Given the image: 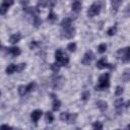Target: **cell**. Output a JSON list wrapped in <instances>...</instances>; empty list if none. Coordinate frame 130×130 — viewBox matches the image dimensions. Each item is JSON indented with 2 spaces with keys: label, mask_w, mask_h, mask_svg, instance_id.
Returning a JSON list of instances; mask_svg holds the SVG:
<instances>
[{
  "label": "cell",
  "mask_w": 130,
  "mask_h": 130,
  "mask_svg": "<svg viewBox=\"0 0 130 130\" xmlns=\"http://www.w3.org/2000/svg\"><path fill=\"white\" fill-rule=\"evenodd\" d=\"M67 49H68L70 52H74L75 49H76V44H75V43H70V44L67 46Z\"/></svg>",
  "instance_id": "cell-32"
},
{
  "label": "cell",
  "mask_w": 130,
  "mask_h": 130,
  "mask_svg": "<svg viewBox=\"0 0 130 130\" xmlns=\"http://www.w3.org/2000/svg\"><path fill=\"white\" fill-rule=\"evenodd\" d=\"M129 107H130V101H128L126 104V108H129Z\"/></svg>",
  "instance_id": "cell-38"
},
{
  "label": "cell",
  "mask_w": 130,
  "mask_h": 130,
  "mask_svg": "<svg viewBox=\"0 0 130 130\" xmlns=\"http://www.w3.org/2000/svg\"><path fill=\"white\" fill-rule=\"evenodd\" d=\"M45 119H46V122L47 123H52L54 121V116H53V114L51 112H48V113H46Z\"/></svg>",
  "instance_id": "cell-24"
},
{
  "label": "cell",
  "mask_w": 130,
  "mask_h": 130,
  "mask_svg": "<svg viewBox=\"0 0 130 130\" xmlns=\"http://www.w3.org/2000/svg\"><path fill=\"white\" fill-rule=\"evenodd\" d=\"M15 71H17V65H14V64H9L6 68V73L7 74H12L14 73Z\"/></svg>",
  "instance_id": "cell-16"
},
{
  "label": "cell",
  "mask_w": 130,
  "mask_h": 130,
  "mask_svg": "<svg viewBox=\"0 0 130 130\" xmlns=\"http://www.w3.org/2000/svg\"><path fill=\"white\" fill-rule=\"evenodd\" d=\"M93 58H94L93 53H92L91 51H87V52L83 55V58H82L81 62H82V64H83V65L87 66V65H89V64H90V62L93 60Z\"/></svg>",
  "instance_id": "cell-7"
},
{
  "label": "cell",
  "mask_w": 130,
  "mask_h": 130,
  "mask_svg": "<svg viewBox=\"0 0 130 130\" xmlns=\"http://www.w3.org/2000/svg\"><path fill=\"white\" fill-rule=\"evenodd\" d=\"M71 8H72V11L78 12V11H80V9H81V3H80L79 1H75V2L72 3Z\"/></svg>",
  "instance_id": "cell-19"
},
{
  "label": "cell",
  "mask_w": 130,
  "mask_h": 130,
  "mask_svg": "<svg viewBox=\"0 0 130 130\" xmlns=\"http://www.w3.org/2000/svg\"><path fill=\"white\" fill-rule=\"evenodd\" d=\"M96 68H99V69H104V68H110V69H113L114 66H113L112 64L108 63V62L106 61L105 58H102V59H100V60L96 62Z\"/></svg>",
  "instance_id": "cell-8"
},
{
  "label": "cell",
  "mask_w": 130,
  "mask_h": 130,
  "mask_svg": "<svg viewBox=\"0 0 130 130\" xmlns=\"http://www.w3.org/2000/svg\"><path fill=\"white\" fill-rule=\"evenodd\" d=\"M24 68H25V63H21V64L17 65V71H18V72L22 71Z\"/></svg>",
  "instance_id": "cell-36"
},
{
  "label": "cell",
  "mask_w": 130,
  "mask_h": 130,
  "mask_svg": "<svg viewBox=\"0 0 130 130\" xmlns=\"http://www.w3.org/2000/svg\"><path fill=\"white\" fill-rule=\"evenodd\" d=\"M69 25H71V18H69V17L63 18L62 21H61V26L66 27V26H69Z\"/></svg>",
  "instance_id": "cell-21"
},
{
  "label": "cell",
  "mask_w": 130,
  "mask_h": 130,
  "mask_svg": "<svg viewBox=\"0 0 130 130\" xmlns=\"http://www.w3.org/2000/svg\"><path fill=\"white\" fill-rule=\"evenodd\" d=\"M126 128H128V129H130V124H129V125H127V127H126Z\"/></svg>",
  "instance_id": "cell-39"
},
{
  "label": "cell",
  "mask_w": 130,
  "mask_h": 130,
  "mask_svg": "<svg viewBox=\"0 0 130 130\" xmlns=\"http://www.w3.org/2000/svg\"><path fill=\"white\" fill-rule=\"evenodd\" d=\"M55 59H56V61H57L60 65H63V66L67 65L68 62H69L68 56H67L66 54H64V53L62 52V50H60V49H58V50L55 52Z\"/></svg>",
  "instance_id": "cell-2"
},
{
  "label": "cell",
  "mask_w": 130,
  "mask_h": 130,
  "mask_svg": "<svg viewBox=\"0 0 130 130\" xmlns=\"http://www.w3.org/2000/svg\"><path fill=\"white\" fill-rule=\"evenodd\" d=\"M89 95H90L89 91H87V90H86V91H83V92H82V94H81V100L86 101V100H88Z\"/></svg>",
  "instance_id": "cell-33"
},
{
  "label": "cell",
  "mask_w": 130,
  "mask_h": 130,
  "mask_svg": "<svg viewBox=\"0 0 130 130\" xmlns=\"http://www.w3.org/2000/svg\"><path fill=\"white\" fill-rule=\"evenodd\" d=\"M42 114H43V112H42L41 110H35V111L31 113L30 118H31V120H32V122H34L35 124H37V122H38L39 119L41 118Z\"/></svg>",
  "instance_id": "cell-11"
},
{
  "label": "cell",
  "mask_w": 130,
  "mask_h": 130,
  "mask_svg": "<svg viewBox=\"0 0 130 130\" xmlns=\"http://www.w3.org/2000/svg\"><path fill=\"white\" fill-rule=\"evenodd\" d=\"M123 91H124V88L122 86H117L116 87V90H115V94L116 95H121L123 93Z\"/></svg>",
  "instance_id": "cell-31"
},
{
  "label": "cell",
  "mask_w": 130,
  "mask_h": 130,
  "mask_svg": "<svg viewBox=\"0 0 130 130\" xmlns=\"http://www.w3.org/2000/svg\"><path fill=\"white\" fill-rule=\"evenodd\" d=\"M92 128L93 129H103V125L100 122H94L92 124Z\"/></svg>",
  "instance_id": "cell-34"
},
{
  "label": "cell",
  "mask_w": 130,
  "mask_h": 130,
  "mask_svg": "<svg viewBox=\"0 0 130 130\" xmlns=\"http://www.w3.org/2000/svg\"><path fill=\"white\" fill-rule=\"evenodd\" d=\"M63 83H64V78L62 76H57L53 79V87L56 88V89L61 88Z\"/></svg>",
  "instance_id": "cell-10"
},
{
  "label": "cell",
  "mask_w": 130,
  "mask_h": 130,
  "mask_svg": "<svg viewBox=\"0 0 130 130\" xmlns=\"http://www.w3.org/2000/svg\"><path fill=\"white\" fill-rule=\"evenodd\" d=\"M117 56H118V58H120L123 62H128V61L130 60V47L120 49V50L117 52Z\"/></svg>",
  "instance_id": "cell-3"
},
{
  "label": "cell",
  "mask_w": 130,
  "mask_h": 130,
  "mask_svg": "<svg viewBox=\"0 0 130 130\" xmlns=\"http://www.w3.org/2000/svg\"><path fill=\"white\" fill-rule=\"evenodd\" d=\"M69 117H70V113H68V112H63L60 114V119L64 122H68Z\"/></svg>",
  "instance_id": "cell-22"
},
{
  "label": "cell",
  "mask_w": 130,
  "mask_h": 130,
  "mask_svg": "<svg viewBox=\"0 0 130 130\" xmlns=\"http://www.w3.org/2000/svg\"><path fill=\"white\" fill-rule=\"evenodd\" d=\"M35 86H36V83H35V82H30V83H28L27 85H19V86H18V93H19V95L22 96V95L26 94L27 92L34 90Z\"/></svg>",
  "instance_id": "cell-5"
},
{
  "label": "cell",
  "mask_w": 130,
  "mask_h": 130,
  "mask_svg": "<svg viewBox=\"0 0 130 130\" xmlns=\"http://www.w3.org/2000/svg\"><path fill=\"white\" fill-rule=\"evenodd\" d=\"M40 45V43L39 42H36V41H32L30 44H29V48L32 50V49H35V48H37L38 46Z\"/></svg>",
  "instance_id": "cell-35"
},
{
  "label": "cell",
  "mask_w": 130,
  "mask_h": 130,
  "mask_svg": "<svg viewBox=\"0 0 130 130\" xmlns=\"http://www.w3.org/2000/svg\"><path fill=\"white\" fill-rule=\"evenodd\" d=\"M20 38H21V36H20V34H14V35H12L10 38H9V42L11 43V44H16L17 42H19L20 41Z\"/></svg>",
  "instance_id": "cell-15"
},
{
  "label": "cell",
  "mask_w": 130,
  "mask_h": 130,
  "mask_svg": "<svg viewBox=\"0 0 130 130\" xmlns=\"http://www.w3.org/2000/svg\"><path fill=\"white\" fill-rule=\"evenodd\" d=\"M109 85H110V74L109 73H105V74L100 76L99 82H98V84L95 86V89L96 90H103V89L108 88Z\"/></svg>",
  "instance_id": "cell-1"
},
{
  "label": "cell",
  "mask_w": 130,
  "mask_h": 130,
  "mask_svg": "<svg viewBox=\"0 0 130 130\" xmlns=\"http://www.w3.org/2000/svg\"><path fill=\"white\" fill-rule=\"evenodd\" d=\"M122 107H123V100H122V99L116 100V101H115V108H116V110L118 111V113H121Z\"/></svg>",
  "instance_id": "cell-18"
},
{
  "label": "cell",
  "mask_w": 130,
  "mask_h": 130,
  "mask_svg": "<svg viewBox=\"0 0 130 130\" xmlns=\"http://www.w3.org/2000/svg\"><path fill=\"white\" fill-rule=\"evenodd\" d=\"M125 16L126 17H129L130 16V4L126 7V9H125Z\"/></svg>",
  "instance_id": "cell-37"
},
{
  "label": "cell",
  "mask_w": 130,
  "mask_h": 130,
  "mask_svg": "<svg viewBox=\"0 0 130 130\" xmlns=\"http://www.w3.org/2000/svg\"><path fill=\"white\" fill-rule=\"evenodd\" d=\"M100 11H101V4L99 2H94L89 6V8L87 10V15L89 17H93L94 15L99 14Z\"/></svg>",
  "instance_id": "cell-4"
},
{
  "label": "cell",
  "mask_w": 130,
  "mask_h": 130,
  "mask_svg": "<svg viewBox=\"0 0 130 130\" xmlns=\"http://www.w3.org/2000/svg\"><path fill=\"white\" fill-rule=\"evenodd\" d=\"M123 0H111V4H112V9L114 12H117L119 10L120 5L122 4Z\"/></svg>",
  "instance_id": "cell-13"
},
{
  "label": "cell",
  "mask_w": 130,
  "mask_h": 130,
  "mask_svg": "<svg viewBox=\"0 0 130 130\" xmlns=\"http://www.w3.org/2000/svg\"><path fill=\"white\" fill-rule=\"evenodd\" d=\"M106 50H107V45H106V44H101V45L98 47L99 53H104V52H106Z\"/></svg>",
  "instance_id": "cell-30"
},
{
  "label": "cell",
  "mask_w": 130,
  "mask_h": 130,
  "mask_svg": "<svg viewBox=\"0 0 130 130\" xmlns=\"http://www.w3.org/2000/svg\"><path fill=\"white\" fill-rule=\"evenodd\" d=\"M56 19H57V15L51 10L50 13H49V15H48V20H50V21H54V20H56Z\"/></svg>",
  "instance_id": "cell-27"
},
{
  "label": "cell",
  "mask_w": 130,
  "mask_h": 130,
  "mask_svg": "<svg viewBox=\"0 0 130 130\" xmlns=\"http://www.w3.org/2000/svg\"><path fill=\"white\" fill-rule=\"evenodd\" d=\"M13 2H14V0H3L2 4H1V7H0L1 14H5L7 9H8V7L11 6L13 4Z\"/></svg>",
  "instance_id": "cell-9"
},
{
  "label": "cell",
  "mask_w": 130,
  "mask_h": 130,
  "mask_svg": "<svg viewBox=\"0 0 130 130\" xmlns=\"http://www.w3.org/2000/svg\"><path fill=\"white\" fill-rule=\"evenodd\" d=\"M48 5V1L47 0H39L38 4H37V8L40 10V8H45Z\"/></svg>",
  "instance_id": "cell-23"
},
{
  "label": "cell",
  "mask_w": 130,
  "mask_h": 130,
  "mask_svg": "<svg viewBox=\"0 0 130 130\" xmlns=\"http://www.w3.org/2000/svg\"><path fill=\"white\" fill-rule=\"evenodd\" d=\"M74 34H75V28L72 27L71 25L66 26V27H63V29L61 31V36L63 38H65V39H71V38H73Z\"/></svg>",
  "instance_id": "cell-6"
},
{
  "label": "cell",
  "mask_w": 130,
  "mask_h": 130,
  "mask_svg": "<svg viewBox=\"0 0 130 130\" xmlns=\"http://www.w3.org/2000/svg\"><path fill=\"white\" fill-rule=\"evenodd\" d=\"M42 23V19L38 17V15H34V24L36 27H39L40 24Z\"/></svg>",
  "instance_id": "cell-25"
},
{
  "label": "cell",
  "mask_w": 130,
  "mask_h": 130,
  "mask_svg": "<svg viewBox=\"0 0 130 130\" xmlns=\"http://www.w3.org/2000/svg\"><path fill=\"white\" fill-rule=\"evenodd\" d=\"M76 118H77V114H70V117H69L67 123H68V124H73V123L75 122Z\"/></svg>",
  "instance_id": "cell-26"
},
{
  "label": "cell",
  "mask_w": 130,
  "mask_h": 130,
  "mask_svg": "<svg viewBox=\"0 0 130 130\" xmlns=\"http://www.w3.org/2000/svg\"><path fill=\"white\" fill-rule=\"evenodd\" d=\"M20 53H21V51H20V49L17 48V47H11V48H8V49H7V54H9V55H11V56H13V57L18 56Z\"/></svg>",
  "instance_id": "cell-12"
},
{
  "label": "cell",
  "mask_w": 130,
  "mask_h": 130,
  "mask_svg": "<svg viewBox=\"0 0 130 130\" xmlns=\"http://www.w3.org/2000/svg\"><path fill=\"white\" fill-rule=\"evenodd\" d=\"M51 95L53 96V110H54V111H57V110H59V108H60V106H61V103H60L59 100H57V99L55 98V95H54L53 93H52Z\"/></svg>",
  "instance_id": "cell-17"
},
{
  "label": "cell",
  "mask_w": 130,
  "mask_h": 130,
  "mask_svg": "<svg viewBox=\"0 0 130 130\" xmlns=\"http://www.w3.org/2000/svg\"><path fill=\"white\" fill-rule=\"evenodd\" d=\"M116 31H117V26H116V25L111 26V27L108 29V35H109V36H114V35L116 34Z\"/></svg>",
  "instance_id": "cell-28"
},
{
  "label": "cell",
  "mask_w": 130,
  "mask_h": 130,
  "mask_svg": "<svg viewBox=\"0 0 130 130\" xmlns=\"http://www.w3.org/2000/svg\"><path fill=\"white\" fill-rule=\"evenodd\" d=\"M122 79L125 81V82H128L130 80V68H127L123 74H122Z\"/></svg>",
  "instance_id": "cell-20"
},
{
  "label": "cell",
  "mask_w": 130,
  "mask_h": 130,
  "mask_svg": "<svg viewBox=\"0 0 130 130\" xmlns=\"http://www.w3.org/2000/svg\"><path fill=\"white\" fill-rule=\"evenodd\" d=\"M96 107H98L102 112H104V111H106V110L108 109V104H107V102H105V101H99V102H96Z\"/></svg>",
  "instance_id": "cell-14"
},
{
  "label": "cell",
  "mask_w": 130,
  "mask_h": 130,
  "mask_svg": "<svg viewBox=\"0 0 130 130\" xmlns=\"http://www.w3.org/2000/svg\"><path fill=\"white\" fill-rule=\"evenodd\" d=\"M60 64L57 62V63H53L52 65H51V69L54 71V72H58L59 71V69H60Z\"/></svg>",
  "instance_id": "cell-29"
}]
</instances>
